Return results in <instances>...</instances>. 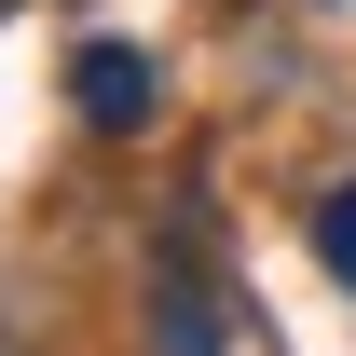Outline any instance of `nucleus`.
<instances>
[{
	"instance_id": "nucleus-1",
	"label": "nucleus",
	"mask_w": 356,
	"mask_h": 356,
	"mask_svg": "<svg viewBox=\"0 0 356 356\" xmlns=\"http://www.w3.org/2000/svg\"><path fill=\"white\" fill-rule=\"evenodd\" d=\"M220 274H206V233H165L151 261V356H220Z\"/></svg>"
},
{
	"instance_id": "nucleus-2",
	"label": "nucleus",
	"mask_w": 356,
	"mask_h": 356,
	"mask_svg": "<svg viewBox=\"0 0 356 356\" xmlns=\"http://www.w3.org/2000/svg\"><path fill=\"white\" fill-rule=\"evenodd\" d=\"M69 96H83L96 137H137L165 83H151V55H137V42H83V55H69Z\"/></svg>"
},
{
	"instance_id": "nucleus-3",
	"label": "nucleus",
	"mask_w": 356,
	"mask_h": 356,
	"mask_svg": "<svg viewBox=\"0 0 356 356\" xmlns=\"http://www.w3.org/2000/svg\"><path fill=\"white\" fill-rule=\"evenodd\" d=\"M315 261L356 288V178H329V192H315Z\"/></svg>"
},
{
	"instance_id": "nucleus-4",
	"label": "nucleus",
	"mask_w": 356,
	"mask_h": 356,
	"mask_svg": "<svg viewBox=\"0 0 356 356\" xmlns=\"http://www.w3.org/2000/svg\"><path fill=\"white\" fill-rule=\"evenodd\" d=\"M329 14H343V0H329Z\"/></svg>"
}]
</instances>
